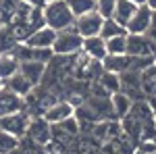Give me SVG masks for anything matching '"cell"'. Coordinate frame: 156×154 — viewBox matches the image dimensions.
Listing matches in <instances>:
<instances>
[{
	"label": "cell",
	"mask_w": 156,
	"mask_h": 154,
	"mask_svg": "<svg viewBox=\"0 0 156 154\" xmlns=\"http://www.w3.org/2000/svg\"><path fill=\"white\" fill-rule=\"evenodd\" d=\"M42 17H44V25L54 29V31H62L75 25V15L71 13V9L67 6L65 0H56L42 6Z\"/></svg>",
	"instance_id": "cell-1"
},
{
	"label": "cell",
	"mask_w": 156,
	"mask_h": 154,
	"mask_svg": "<svg viewBox=\"0 0 156 154\" xmlns=\"http://www.w3.org/2000/svg\"><path fill=\"white\" fill-rule=\"evenodd\" d=\"M81 44H83V38L75 31V27H69V29L56 31L52 52H54V56H73V54L81 52Z\"/></svg>",
	"instance_id": "cell-2"
},
{
	"label": "cell",
	"mask_w": 156,
	"mask_h": 154,
	"mask_svg": "<svg viewBox=\"0 0 156 154\" xmlns=\"http://www.w3.org/2000/svg\"><path fill=\"white\" fill-rule=\"evenodd\" d=\"M102 23H104V17L98 11H90V13H85V15H81V17H77L73 27H75V31L85 40V38L100 36Z\"/></svg>",
	"instance_id": "cell-3"
},
{
	"label": "cell",
	"mask_w": 156,
	"mask_h": 154,
	"mask_svg": "<svg viewBox=\"0 0 156 154\" xmlns=\"http://www.w3.org/2000/svg\"><path fill=\"white\" fill-rule=\"evenodd\" d=\"M154 27V13L146 4L137 6L133 13L131 21L127 23V34H137V36H148L150 29Z\"/></svg>",
	"instance_id": "cell-4"
},
{
	"label": "cell",
	"mask_w": 156,
	"mask_h": 154,
	"mask_svg": "<svg viewBox=\"0 0 156 154\" xmlns=\"http://www.w3.org/2000/svg\"><path fill=\"white\" fill-rule=\"evenodd\" d=\"M29 121H31V117L27 115V110L0 117V131H6V133H11V135L21 140L27 133V129H29Z\"/></svg>",
	"instance_id": "cell-5"
},
{
	"label": "cell",
	"mask_w": 156,
	"mask_h": 154,
	"mask_svg": "<svg viewBox=\"0 0 156 154\" xmlns=\"http://www.w3.org/2000/svg\"><path fill=\"white\" fill-rule=\"evenodd\" d=\"M127 56H156V42L150 36L127 34Z\"/></svg>",
	"instance_id": "cell-6"
},
{
	"label": "cell",
	"mask_w": 156,
	"mask_h": 154,
	"mask_svg": "<svg viewBox=\"0 0 156 154\" xmlns=\"http://www.w3.org/2000/svg\"><path fill=\"white\" fill-rule=\"evenodd\" d=\"M75 115V106H73L69 100H56V102H52L46 110H44V115L42 117L48 121L50 125H60L62 121H67L69 117Z\"/></svg>",
	"instance_id": "cell-7"
},
{
	"label": "cell",
	"mask_w": 156,
	"mask_h": 154,
	"mask_svg": "<svg viewBox=\"0 0 156 154\" xmlns=\"http://www.w3.org/2000/svg\"><path fill=\"white\" fill-rule=\"evenodd\" d=\"M21 110H25V98H21L19 94L11 92L4 85L0 90V117L15 115V113H21Z\"/></svg>",
	"instance_id": "cell-8"
},
{
	"label": "cell",
	"mask_w": 156,
	"mask_h": 154,
	"mask_svg": "<svg viewBox=\"0 0 156 154\" xmlns=\"http://www.w3.org/2000/svg\"><path fill=\"white\" fill-rule=\"evenodd\" d=\"M27 133L36 140V144H42V146H44V144H48L50 138H52V125H50L44 117H31Z\"/></svg>",
	"instance_id": "cell-9"
},
{
	"label": "cell",
	"mask_w": 156,
	"mask_h": 154,
	"mask_svg": "<svg viewBox=\"0 0 156 154\" xmlns=\"http://www.w3.org/2000/svg\"><path fill=\"white\" fill-rule=\"evenodd\" d=\"M46 69H48V65L46 63H37V60H23V63H19V73L25 75L31 81L34 88L42 83L44 75H46Z\"/></svg>",
	"instance_id": "cell-10"
},
{
	"label": "cell",
	"mask_w": 156,
	"mask_h": 154,
	"mask_svg": "<svg viewBox=\"0 0 156 154\" xmlns=\"http://www.w3.org/2000/svg\"><path fill=\"white\" fill-rule=\"evenodd\" d=\"M81 52H83L85 56L90 60H100L106 56V40L100 36H94V38H85L83 44H81Z\"/></svg>",
	"instance_id": "cell-11"
},
{
	"label": "cell",
	"mask_w": 156,
	"mask_h": 154,
	"mask_svg": "<svg viewBox=\"0 0 156 154\" xmlns=\"http://www.w3.org/2000/svg\"><path fill=\"white\" fill-rule=\"evenodd\" d=\"M54 40H56V31L44 25V27L36 29V31L27 38L25 42H21V44H25V46H29V48H52Z\"/></svg>",
	"instance_id": "cell-12"
},
{
	"label": "cell",
	"mask_w": 156,
	"mask_h": 154,
	"mask_svg": "<svg viewBox=\"0 0 156 154\" xmlns=\"http://www.w3.org/2000/svg\"><path fill=\"white\" fill-rule=\"evenodd\" d=\"M25 4L21 0H0V19H2V25L4 27H11L19 15L23 13Z\"/></svg>",
	"instance_id": "cell-13"
},
{
	"label": "cell",
	"mask_w": 156,
	"mask_h": 154,
	"mask_svg": "<svg viewBox=\"0 0 156 154\" xmlns=\"http://www.w3.org/2000/svg\"><path fill=\"white\" fill-rule=\"evenodd\" d=\"M129 63H131V59L127 54H106L104 59L100 60L102 71L117 73V75H123L125 71H129Z\"/></svg>",
	"instance_id": "cell-14"
},
{
	"label": "cell",
	"mask_w": 156,
	"mask_h": 154,
	"mask_svg": "<svg viewBox=\"0 0 156 154\" xmlns=\"http://www.w3.org/2000/svg\"><path fill=\"white\" fill-rule=\"evenodd\" d=\"M4 85H6L11 92L19 94L21 98H27V96L34 92V85H31V81H29L25 75H21V73H15L12 77H9V79L4 81Z\"/></svg>",
	"instance_id": "cell-15"
},
{
	"label": "cell",
	"mask_w": 156,
	"mask_h": 154,
	"mask_svg": "<svg viewBox=\"0 0 156 154\" xmlns=\"http://www.w3.org/2000/svg\"><path fill=\"white\" fill-rule=\"evenodd\" d=\"M131 106H133V100L125 94V92H115V94H110V108H112V113L119 119L127 117V115L131 113Z\"/></svg>",
	"instance_id": "cell-16"
},
{
	"label": "cell",
	"mask_w": 156,
	"mask_h": 154,
	"mask_svg": "<svg viewBox=\"0 0 156 154\" xmlns=\"http://www.w3.org/2000/svg\"><path fill=\"white\" fill-rule=\"evenodd\" d=\"M135 9H137V6H135L133 2H127V0H117V6H115V11H112V19H115L119 25L127 27V23L131 21Z\"/></svg>",
	"instance_id": "cell-17"
},
{
	"label": "cell",
	"mask_w": 156,
	"mask_h": 154,
	"mask_svg": "<svg viewBox=\"0 0 156 154\" xmlns=\"http://www.w3.org/2000/svg\"><path fill=\"white\" fill-rule=\"evenodd\" d=\"M15 73H19V59L11 52H0V77L6 81Z\"/></svg>",
	"instance_id": "cell-18"
},
{
	"label": "cell",
	"mask_w": 156,
	"mask_h": 154,
	"mask_svg": "<svg viewBox=\"0 0 156 154\" xmlns=\"http://www.w3.org/2000/svg\"><path fill=\"white\" fill-rule=\"evenodd\" d=\"M117 36H127V27L119 25L115 19H112V17H110V19H104L102 29H100V38L110 40V38H117Z\"/></svg>",
	"instance_id": "cell-19"
},
{
	"label": "cell",
	"mask_w": 156,
	"mask_h": 154,
	"mask_svg": "<svg viewBox=\"0 0 156 154\" xmlns=\"http://www.w3.org/2000/svg\"><path fill=\"white\" fill-rule=\"evenodd\" d=\"M100 88L106 92V94H115V92H121V75L117 73H100Z\"/></svg>",
	"instance_id": "cell-20"
},
{
	"label": "cell",
	"mask_w": 156,
	"mask_h": 154,
	"mask_svg": "<svg viewBox=\"0 0 156 154\" xmlns=\"http://www.w3.org/2000/svg\"><path fill=\"white\" fill-rule=\"evenodd\" d=\"M65 2H67V6L71 9V13L75 15V19L81 17V15H85V13H90V11H96L94 0H65Z\"/></svg>",
	"instance_id": "cell-21"
},
{
	"label": "cell",
	"mask_w": 156,
	"mask_h": 154,
	"mask_svg": "<svg viewBox=\"0 0 156 154\" xmlns=\"http://www.w3.org/2000/svg\"><path fill=\"white\" fill-rule=\"evenodd\" d=\"M17 148H19V138H15L6 131H0V154L17 152Z\"/></svg>",
	"instance_id": "cell-22"
},
{
	"label": "cell",
	"mask_w": 156,
	"mask_h": 154,
	"mask_svg": "<svg viewBox=\"0 0 156 154\" xmlns=\"http://www.w3.org/2000/svg\"><path fill=\"white\" fill-rule=\"evenodd\" d=\"M108 54H127V36H117L106 40Z\"/></svg>",
	"instance_id": "cell-23"
},
{
	"label": "cell",
	"mask_w": 156,
	"mask_h": 154,
	"mask_svg": "<svg viewBox=\"0 0 156 154\" xmlns=\"http://www.w3.org/2000/svg\"><path fill=\"white\" fill-rule=\"evenodd\" d=\"M94 4H96V11L100 13L104 19H110L115 6H117V0H94Z\"/></svg>",
	"instance_id": "cell-24"
},
{
	"label": "cell",
	"mask_w": 156,
	"mask_h": 154,
	"mask_svg": "<svg viewBox=\"0 0 156 154\" xmlns=\"http://www.w3.org/2000/svg\"><path fill=\"white\" fill-rule=\"evenodd\" d=\"M58 129L62 131V133H69V135H77V133H79V121L75 119V115H73V117H69L67 121L60 123Z\"/></svg>",
	"instance_id": "cell-25"
},
{
	"label": "cell",
	"mask_w": 156,
	"mask_h": 154,
	"mask_svg": "<svg viewBox=\"0 0 156 154\" xmlns=\"http://www.w3.org/2000/svg\"><path fill=\"white\" fill-rule=\"evenodd\" d=\"M146 102H148V106H150V110H152V115L156 117V96H148Z\"/></svg>",
	"instance_id": "cell-26"
},
{
	"label": "cell",
	"mask_w": 156,
	"mask_h": 154,
	"mask_svg": "<svg viewBox=\"0 0 156 154\" xmlns=\"http://www.w3.org/2000/svg\"><path fill=\"white\" fill-rule=\"evenodd\" d=\"M23 4H27V6H44L42 4V0H21Z\"/></svg>",
	"instance_id": "cell-27"
},
{
	"label": "cell",
	"mask_w": 156,
	"mask_h": 154,
	"mask_svg": "<svg viewBox=\"0 0 156 154\" xmlns=\"http://www.w3.org/2000/svg\"><path fill=\"white\" fill-rule=\"evenodd\" d=\"M146 6H148L152 13H156V0H146Z\"/></svg>",
	"instance_id": "cell-28"
},
{
	"label": "cell",
	"mask_w": 156,
	"mask_h": 154,
	"mask_svg": "<svg viewBox=\"0 0 156 154\" xmlns=\"http://www.w3.org/2000/svg\"><path fill=\"white\" fill-rule=\"evenodd\" d=\"M127 2H133L135 6H142V4H146V0H127Z\"/></svg>",
	"instance_id": "cell-29"
},
{
	"label": "cell",
	"mask_w": 156,
	"mask_h": 154,
	"mask_svg": "<svg viewBox=\"0 0 156 154\" xmlns=\"http://www.w3.org/2000/svg\"><path fill=\"white\" fill-rule=\"evenodd\" d=\"M50 2H56V0H42V4H50Z\"/></svg>",
	"instance_id": "cell-30"
},
{
	"label": "cell",
	"mask_w": 156,
	"mask_h": 154,
	"mask_svg": "<svg viewBox=\"0 0 156 154\" xmlns=\"http://www.w3.org/2000/svg\"><path fill=\"white\" fill-rule=\"evenodd\" d=\"M2 88H4V79L0 77V90H2Z\"/></svg>",
	"instance_id": "cell-31"
},
{
	"label": "cell",
	"mask_w": 156,
	"mask_h": 154,
	"mask_svg": "<svg viewBox=\"0 0 156 154\" xmlns=\"http://www.w3.org/2000/svg\"><path fill=\"white\" fill-rule=\"evenodd\" d=\"M154 27H156V13H154Z\"/></svg>",
	"instance_id": "cell-32"
},
{
	"label": "cell",
	"mask_w": 156,
	"mask_h": 154,
	"mask_svg": "<svg viewBox=\"0 0 156 154\" xmlns=\"http://www.w3.org/2000/svg\"><path fill=\"white\" fill-rule=\"evenodd\" d=\"M0 27H4V25H2V19H0Z\"/></svg>",
	"instance_id": "cell-33"
},
{
	"label": "cell",
	"mask_w": 156,
	"mask_h": 154,
	"mask_svg": "<svg viewBox=\"0 0 156 154\" xmlns=\"http://www.w3.org/2000/svg\"><path fill=\"white\" fill-rule=\"evenodd\" d=\"M154 125H156V117H154Z\"/></svg>",
	"instance_id": "cell-34"
}]
</instances>
